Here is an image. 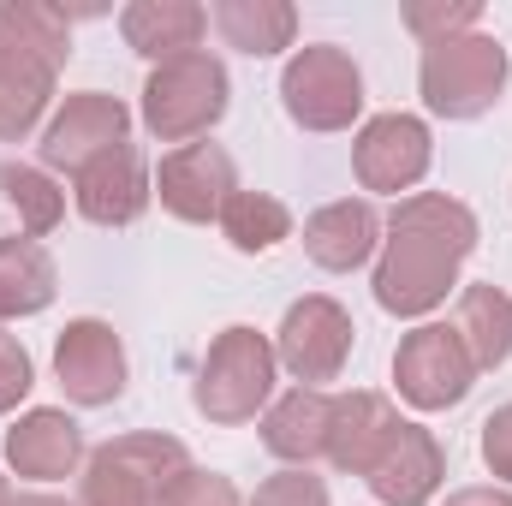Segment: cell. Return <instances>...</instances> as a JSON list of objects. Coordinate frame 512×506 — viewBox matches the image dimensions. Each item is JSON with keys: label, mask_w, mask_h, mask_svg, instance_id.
<instances>
[{"label": "cell", "mask_w": 512, "mask_h": 506, "mask_svg": "<svg viewBox=\"0 0 512 506\" xmlns=\"http://www.w3.org/2000/svg\"><path fill=\"white\" fill-rule=\"evenodd\" d=\"M477 251V215L447 191H411L387 215L376 304L387 316H429L453 286L465 256Z\"/></svg>", "instance_id": "cell-1"}, {"label": "cell", "mask_w": 512, "mask_h": 506, "mask_svg": "<svg viewBox=\"0 0 512 506\" xmlns=\"http://www.w3.org/2000/svg\"><path fill=\"white\" fill-rule=\"evenodd\" d=\"M274 370H280V358H274L268 334L233 322V328H221L215 346L203 352V370L191 381V405H197L209 423L239 429V423H251L256 411H268Z\"/></svg>", "instance_id": "cell-2"}, {"label": "cell", "mask_w": 512, "mask_h": 506, "mask_svg": "<svg viewBox=\"0 0 512 506\" xmlns=\"http://www.w3.org/2000/svg\"><path fill=\"white\" fill-rule=\"evenodd\" d=\"M417 90H423V108L441 120H483L507 90V48L483 30L429 42L417 66Z\"/></svg>", "instance_id": "cell-3"}, {"label": "cell", "mask_w": 512, "mask_h": 506, "mask_svg": "<svg viewBox=\"0 0 512 506\" xmlns=\"http://www.w3.org/2000/svg\"><path fill=\"white\" fill-rule=\"evenodd\" d=\"M227 102H233L227 66L209 48H197V54L167 60V66L149 72V84H143V126L161 143H191V137H203L227 114Z\"/></svg>", "instance_id": "cell-4"}, {"label": "cell", "mask_w": 512, "mask_h": 506, "mask_svg": "<svg viewBox=\"0 0 512 506\" xmlns=\"http://www.w3.org/2000/svg\"><path fill=\"white\" fill-rule=\"evenodd\" d=\"M280 102L292 114V126L304 131H346L364 114V72L346 48L334 42H310L286 60L280 72Z\"/></svg>", "instance_id": "cell-5"}, {"label": "cell", "mask_w": 512, "mask_h": 506, "mask_svg": "<svg viewBox=\"0 0 512 506\" xmlns=\"http://www.w3.org/2000/svg\"><path fill=\"white\" fill-rule=\"evenodd\" d=\"M191 465L185 441L161 435V429H143V435H120L108 447H96L84 459V489L78 506H155V489Z\"/></svg>", "instance_id": "cell-6"}, {"label": "cell", "mask_w": 512, "mask_h": 506, "mask_svg": "<svg viewBox=\"0 0 512 506\" xmlns=\"http://www.w3.org/2000/svg\"><path fill=\"white\" fill-rule=\"evenodd\" d=\"M393 381H399V399L417 405V411H447L471 393L477 364L465 352V340L447 328V322H423L399 340L393 352Z\"/></svg>", "instance_id": "cell-7"}, {"label": "cell", "mask_w": 512, "mask_h": 506, "mask_svg": "<svg viewBox=\"0 0 512 506\" xmlns=\"http://www.w3.org/2000/svg\"><path fill=\"white\" fill-rule=\"evenodd\" d=\"M352 316H346V304H334V298H298L286 316H280V334H274V358L292 370L298 387H322V381H334L346 370V358H352Z\"/></svg>", "instance_id": "cell-8"}, {"label": "cell", "mask_w": 512, "mask_h": 506, "mask_svg": "<svg viewBox=\"0 0 512 506\" xmlns=\"http://www.w3.org/2000/svg\"><path fill=\"white\" fill-rule=\"evenodd\" d=\"M126 131H131V108L120 102V96L78 90V96L60 102V114L48 120V131H42V167L78 179L96 155H108V149L131 143Z\"/></svg>", "instance_id": "cell-9"}, {"label": "cell", "mask_w": 512, "mask_h": 506, "mask_svg": "<svg viewBox=\"0 0 512 506\" xmlns=\"http://www.w3.org/2000/svg\"><path fill=\"white\" fill-rule=\"evenodd\" d=\"M233 191H239V173H233V155L221 143H179L173 155H161L155 197L173 221L209 227V221H221Z\"/></svg>", "instance_id": "cell-10"}, {"label": "cell", "mask_w": 512, "mask_h": 506, "mask_svg": "<svg viewBox=\"0 0 512 506\" xmlns=\"http://www.w3.org/2000/svg\"><path fill=\"white\" fill-rule=\"evenodd\" d=\"M435 161V137L417 114H376L370 126L358 131L352 143V167H358V185L364 191H382V197H399L411 191Z\"/></svg>", "instance_id": "cell-11"}, {"label": "cell", "mask_w": 512, "mask_h": 506, "mask_svg": "<svg viewBox=\"0 0 512 506\" xmlns=\"http://www.w3.org/2000/svg\"><path fill=\"white\" fill-rule=\"evenodd\" d=\"M54 376L72 405H114L126 393V346L108 322L78 316L54 340Z\"/></svg>", "instance_id": "cell-12"}, {"label": "cell", "mask_w": 512, "mask_h": 506, "mask_svg": "<svg viewBox=\"0 0 512 506\" xmlns=\"http://www.w3.org/2000/svg\"><path fill=\"white\" fill-rule=\"evenodd\" d=\"M72 197H78V215L96 221V227H131L149 197H155V179L137 155V143H120L108 155H96L78 179H72Z\"/></svg>", "instance_id": "cell-13"}, {"label": "cell", "mask_w": 512, "mask_h": 506, "mask_svg": "<svg viewBox=\"0 0 512 506\" xmlns=\"http://www.w3.org/2000/svg\"><path fill=\"white\" fill-rule=\"evenodd\" d=\"M364 483L382 506H429L435 489L447 483V453L423 423H399Z\"/></svg>", "instance_id": "cell-14"}, {"label": "cell", "mask_w": 512, "mask_h": 506, "mask_svg": "<svg viewBox=\"0 0 512 506\" xmlns=\"http://www.w3.org/2000/svg\"><path fill=\"white\" fill-rule=\"evenodd\" d=\"M72 60V24L42 0H0V66L30 78H60Z\"/></svg>", "instance_id": "cell-15"}, {"label": "cell", "mask_w": 512, "mask_h": 506, "mask_svg": "<svg viewBox=\"0 0 512 506\" xmlns=\"http://www.w3.org/2000/svg\"><path fill=\"white\" fill-rule=\"evenodd\" d=\"M405 417L393 411L387 393L370 387H352V393H334V423H328V465L346 471V477H370V465L382 459V447L393 441Z\"/></svg>", "instance_id": "cell-16"}, {"label": "cell", "mask_w": 512, "mask_h": 506, "mask_svg": "<svg viewBox=\"0 0 512 506\" xmlns=\"http://www.w3.org/2000/svg\"><path fill=\"white\" fill-rule=\"evenodd\" d=\"M6 465L18 477H30V483H60V477H72L84 465V435H78V423L66 411L36 405L6 429Z\"/></svg>", "instance_id": "cell-17"}, {"label": "cell", "mask_w": 512, "mask_h": 506, "mask_svg": "<svg viewBox=\"0 0 512 506\" xmlns=\"http://www.w3.org/2000/svg\"><path fill=\"white\" fill-rule=\"evenodd\" d=\"M376 245H382V215H376V203H364V197L322 203V209L304 221V256H310L316 268H328V274L364 268Z\"/></svg>", "instance_id": "cell-18"}, {"label": "cell", "mask_w": 512, "mask_h": 506, "mask_svg": "<svg viewBox=\"0 0 512 506\" xmlns=\"http://www.w3.org/2000/svg\"><path fill=\"white\" fill-rule=\"evenodd\" d=\"M328 423H334V393L322 387H292L280 393L268 411H262V447L286 465H304L310 459H328Z\"/></svg>", "instance_id": "cell-19"}, {"label": "cell", "mask_w": 512, "mask_h": 506, "mask_svg": "<svg viewBox=\"0 0 512 506\" xmlns=\"http://www.w3.org/2000/svg\"><path fill=\"white\" fill-rule=\"evenodd\" d=\"M203 30H209V12H203L197 0H131L126 12H120L126 48H137V54L155 60V66L197 54Z\"/></svg>", "instance_id": "cell-20"}, {"label": "cell", "mask_w": 512, "mask_h": 506, "mask_svg": "<svg viewBox=\"0 0 512 506\" xmlns=\"http://www.w3.org/2000/svg\"><path fill=\"white\" fill-rule=\"evenodd\" d=\"M453 334L465 340L471 364L477 370H501L512 358V298L495 280H477L459 292V316H453Z\"/></svg>", "instance_id": "cell-21"}, {"label": "cell", "mask_w": 512, "mask_h": 506, "mask_svg": "<svg viewBox=\"0 0 512 506\" xmlns=\"http://www.w3.org/2000/svg\"><path fill=\"white\" fill-rule=\"evenodd\" d=\"M60 292V268L36 239H0V322L48 310Z\"/></svg>", "instance_id": "cell-22"}, {"label": "cell", "mask_w": 512, "mask_h": 506, "mask_svg": "<svg viewBox=\"0 0 512 506\" xmlns=\"http://www.w3.org/2000/svg\"><path fill=\"white\" fill-rule=\"evenodd\" d=\"M209 18H215L221 42L239 48V54H251V60L292 48V36H298V12L286 0H215Z\"/></svg>", "instance_id": "cell-23"}, {"label": "cell", "mask_w": 512, "mask_h": 506, "mask_svg": "<svg viewBox=\"0 0 512 506\" xmlns=\"http://www.w3.org/2000/svg\"><path fill=\"white\" fill-rule=\"evenodd\" d=\"M0 209L18 221L24 239H42L60 227L66 215V191L42 173V167H24V161H0Z\"/></svg>", "instance_id": "cell-24"}, {"label": "cell", "mask_w": 512, "mask_h": 506, "mask_svg": "<svg viewBox=\"0 0 512 506\" xmlns=\"http://www.w3.org/2000/svg\"><path fill=\"white\" fill-rule=\"evenodd\" d=\"M221 233H227L233 251L262 256L292 239V209L280 197H268V191H233L227 209H221Z\"/></svg>", "instance_id": "cell-25"}, {"label": "cell", "mask_w": 512, "mask_h": 506, "mask_svg": "<svg viewBox=\"0 0 512 506\" xmlns=\"http://www.w3.org/2000/svg\"><path fill=\"white\" fill-rule=\"evenodd\" d=\"M48 102H54V78H30V72L0 66V143H24L42 126Z\"/></svg>", "instance_id": "cell-26"}, {"label": "cell", "mask_w": 512, "mask_h": 506, "mask_svg": "<svg viewBox=\"0 0 512 506\" xmlns=\"http://www.w3.org/2000/svg\"><path fill=\"white\" fill-rule=\"evenodd\" d=\"M155 506H245L239 501V483L221 477V471H203V465H179L161 489Z\"/></svg>", "instance_id": "cell-27"}, {"label": "cell", "mask_w": 512, "mask_h": 506, "mask_svg": "<svg viewBox=\"0 0 512 506\" xmlns=\"http://www.w3.org/2000/svg\"><path fill=\"white\" fill-rule=\"evenodd\" d=\"M477 18H483V6H477V0H453V6H423V0H411V6H405V30H411V36H423V48H429V42H447V36L477 30Z\"/></svg>", "instance_id": "cell-28"}, {"label": "cell", "mask_w": 512, "mask_h": 506, "mask_svg": "<svg viewBox=\"0 0 512 506\" xmlns=\"http://www.w3.org/2000/svg\"><path fill=\"white\" fill-rule=\"evenodd\" d=\"M251 506H328V483L310 477L304 465H286L280 477H268L251 495Z\"/></svg>", "instance_id": "cell-29"}, {"label": "cell", "mask_w": 512, "mask_h": 506, "mask_svg": "<svg viewBox=\"0 0 512 506\" xmlns=\"http://www.w3.org/2000/svg\"><path fill=\"white\" fill-rule=\"evenodd\" d=\"M30 387H36V364H30V352L0 328V417H6Z\"/></svg>", "instance_id": "cell-30"}, {"label": "cell", "mask_w": 512, "mask_h": 506, "mask_svg": "<svg viewBox=\"0 0 512 506\" xmlns=\"http://www.w3.org/2000/svg\"><path fill=\"white\" fill-rule=\"evenodd\" d=\"M483 465H489L501 483H512V399L483 423Z\"/></svg>", "instance_id": "cell-31"}, {"label": "cell", "mask_w": 512, "mask_h": 506, "mask_svg": "<svg viewBox=\"0 0 512 506\" xmlns=\"http://www.w3.org/2000/svg\"><path fill=\"white\" fill-rule=\"evenodd\" d=\"M441 506H512V495L507 489H483V483H477V489H453Z\"/></svg>", "instance_id": "cell-32"}, {"label": "cell", "mask_w": 512, "mask_h": 506, "mask_svg": "<svg viewBox=\"0 0 512 506\" xmlns=\"http://www.w3.org/2000/svg\"><path fill=\"white\" fill-rule=\"evenodd\" d=\"M12 506H66L60 495H12Z\"/></svg>", "instance_id": "cell-33"}, {"label": "cell", "mask_w": 512, "mask_h": 506, "mask_svg": "<svg viewBox=\"0 0 512 506\" xmlns=\"http://www.w3.org/2000/svg\"><path fill=\"white\" fill-rule=\"evenodd\" d=\"M0 506H12V489H6V477H0Z\"/></svg>", "instance_id": "cell-34"}]
</instances>
